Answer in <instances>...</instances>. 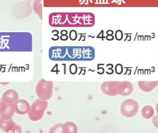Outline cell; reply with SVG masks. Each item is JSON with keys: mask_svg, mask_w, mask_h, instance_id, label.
<instances>
[{"mask_svg": "<svg viewBox=\"0 0 158 133\" xmlns=\"http://www.w3.org/2000/svg\"><path fill=\"white\" fill-rule=\"evenodd\" d=\"M16 125V123L12 119H5L0 117V129L6 133H11Z\"/></svg>", "mask_w": 158, "mask_h": 133, "instance_id": "obj_8", "label": "cell"}, {"mask_svg": "<svg viewBox=\"0 0 158 133\" xmlns=\"http://www.w3.org/2000/svg\"><path fill=\"white\" fill-rule=\"evenodd\" d=\"M133 92V86L130 81H120L119 95L123 96L131 95Z\"/></svg>", "mask_w": 158, "mask_h": 133, "instance_id": "obj_9", "label": "cell"}, {"mask_svg": "<svg viewBox=\"0 0 158 133\" xmlns=\"http://www.w3.org/2000/svg\"><path fill=\"white\" fill-rule=\"evenodd\" d=\"M22 133V128L19 125H16L15 128L12 130L10 133Z\"/></svg>", "mask_w": 158, "mask_h": 133, "instance_id": "obj_17", "label": "cell"}, {"mask_svg": "<svg viewBox=\"0 0 158 133\" xmlns=\"http://www.w3.org/2000/svg\"><path fill=\"white\" fill-rule=\"evenodd\" d=\"M139 105L136 101L132 99H126L121 104L120 111L123 116L127 118L133 117L137 114Z\"/></svg>", "mask_w": 158, "mask_h": 133, "instance_id": "obj_4", "label": "cell"}, {"mask_svg": "<svg viewBox=\"0 0 158 133\" xmlns=\"http://www.w3.org/2000/svg\"><path fill=\"white\" fill-rule=\"evenodd\" d=\"M35 93L38 98L44 101H48L53 93V83L41 79L35 87Z\"/></svg>", "mask_w": 158, "mask_h": 133, "instance_id": "obj_3", "label": "cell"}, {"mask_svg": "<svg viewBox=\"0 0 158 133\" xmlns=\"http://www.w3.org/2000/svg\"><path fill=\"white\" fill-rule=\"evenodd\" d=\"M158 85V81H139L138 85L140 89L145 92H149L153 90Z\"/></svg>", "mask_w": 158, "mask_h": 133, "instance_id": "obj_10", "label": "cell"}, {"mask_svg": "<svg viewBox=\"0 0 158 133\" xmlns=\"http://www.w3.org/2000/svg\"><path fill=\"white\" fill-rule=\"evenodd\" d=\"M156 112H157V113H158V103L156 104Z\"/></svg>", "mask_w": 158, "mask_h": 133, "instance_id": "obj_19", "label": "cell"}, {"mask_svg": "<svg viewBox=\"0 0 158 133\" xmlns=\"http://www.w3.org/2000/svg\"><path fill=\"white\" fill-rule=\"evenodd\" d=\"M2 98L8 104H15L19 99V95L16 90L10 89L3 93Z\"/></svg>", "mask_w": 158, "mask_h": 133, "instance_id": "obj_7", "label": "cell"}, {"mask_svg": "<svg viewBox=\"0 0 158 133\" xmlns=\"http://www.w3.org/2000/svg\"><path fill=\"white\" fill-rule=\"evenodd\" d=\"M15 113L21 115L28 114L30 110L31 106L28 101L25 99H19L14 104Z\"/></svg>", "mask_w": 158, "mask_h": 133, "instance_id": "obj_6", "label": "cell"}, {"mask_svg": "<svg viewBox=\"0 0 158 133\" xmlns=\"http://www.w3.org/2000/svg\"><path fill=\"white\" fill-rule=\"evenodd\" d=\"M8 104L3 101L2 98H0V113L5 111L7 108Z\"/></svg>", "mask_w": 158, "mask_h": 133, "instance_id": "obj_16", "label": "cell"}, {"mask_svg": "<svg viewBox=\"0 0 158 133\" xmlns=\"http://www.w3.org/2000/svg\"><path fill=\"white\" fill-rule=\"evenodd\" d=\"M154 113V109L150 106H145L142 110V115L145 119H150L153 117Z\"/></svg>", "mask_w": 158, "mask_h": 133, "instance_id": "obj_13", "label": "cell"}, {"mask_svg": "<svg viewBox=\"0 0 158 133\" xmlns=\"http://www.w3.org/2000/svg\"><path fill=\"white\" fill-rule=\"evenodd\" d=\"M153 123L156 128H158V115L156 117H154L153 119Z\"/></svg>", "mask_w": 158, "mask_h": 133, "instance_id": "obj_18", "label": "cell"}, {"mask_svg": "<svg viewBox=\"0 0 158 133\" xmlns=\"http://www.w3.org/2000/svg\"><path fill=\"white\" fill-rule=\"evenodd\" d=\"M50 133H63V124H57L53 126L49 131Z\"/></svg>", "mask_w": 158, "mask_h": 133, "instance_id": "obj_15", "label": "cell"}, {"mask_svg": "<svg viewBox=\"0 0 158 133\" xmlns=\"http://www.w3.org/2000/svg\"><path fill=\"white\" fill-rule=\"evenodd\" d=\"M78 128L76 124L72 122H68L63 124V133H77Z\"/></svg>", "mask_w": 158, "mask_h": 133, "instance_id": "obj_12", "label": "cell"}, {"mask_svg": "<svg viewBox=\"0 0 158 133\" xmlns=\"http://www.w3.org/2000/svg\"><path fill=\"white\" fill-rule=\"evenodd\" d=\"M56 49L58 60H90L94 58V49L91 47H60Z\"/></svg>", "mask_w": 158, "mask_h": 133, "instance_id": "obj_1", "label": "cell"}, {"mask_svg": "<svg viewBox=\"0 0 158 133\" xmlns=\"http://www.w3.org/2000/svg\"><path fill=\"white\" fill-rule=\"evenodd\" d=\"M48 106L47 101L38 98L31 106L30 110L28 113L29 119L33 122L39 121L44 117V114Z\"/></svg>", "mask_w": 158, "mask_h": 133, "instance_id": "obj_2", "label": "cell"}, {"mask_svg": "<svg viewBox=\"0 0 158 133\" xmlns=\"http://www.w3.org/2000/svg\"><path fill=\"white\" fill-rule=\"evenodd\" d=\"M120 81H104L101 86V90L104 94L108 96L119 95Z\"/></svg>", "mask_w": 158, "mask_h": 133, "instance_id": "obj_5", "label": "cell"}, {"mask_svg": "<svg viewBox=\"0 0 158 133\" xmlns=\"http://www.w3.org/2000/svg\"><path fill=\"white\" fill-rule=\"evenodd\" d=\"M42 0H35L34 2L33 8V10L35 12V14L40 17V19H42Z\"/></svg>", "mask_w": 158, "mask_h": 133, "instance_id": "obj_14", "label": "cell"}, {"mask_svg": "<svg viewBox=\"0 0 158 133\" xmlns=\"http://www.w3.org/2000/svg\"><path fill=\"white\" fill-rule=\"evenodd\" d=\"M15 113L14 104H8V106L5 110L0 113V117L5 119H12Z\"/></svg>", "mask_w": 158, "mask_h": 133, "instance_id": "obj_11", "label": "cell"}]
</instances>
